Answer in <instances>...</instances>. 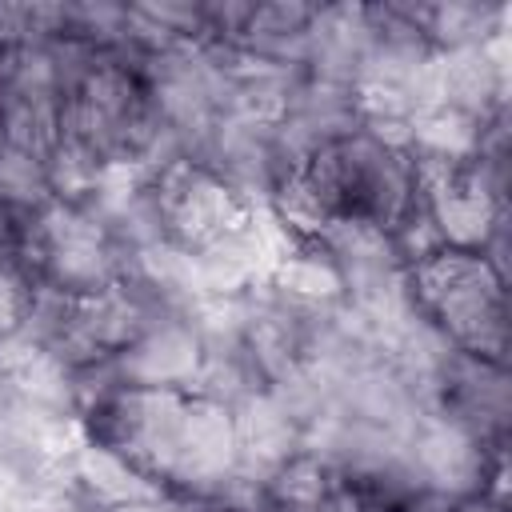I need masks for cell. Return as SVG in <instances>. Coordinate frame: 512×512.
<instances>
[{"mask_svg":"<svg viewBox=\"0 0 512 512\" xmlns=\"http://www.w3.org/2000/svg\"><path fill=\"white\" fill-rule=\"evenodd\" d=\"M80 436L124 456L168 496L208 500L236 472L232 408L180 388L108 384L76 408Z\"/></svg>","mask_w":512,"mask_h":512,"instance_id":"6da1fadb","label":"cell"},{"mask_svg":"<svg viewBox=\"0 0 512 512\" xmlns=\"http://www.w3.org/2000/svg\"><path fill=\"white\" fill-rule=\"evenodd\" d=\"M416 204L412 156L372 132H352L300 168L284 172L268 212L292 236H320L328 224H372L392 232Z\"/></svg>","mask_w":512,"mask_h":512,"instance_id":"7a4b0ae2","label":"cell"},{"mask_svg":"<svg viewBox=\"0 0 512 512\" xmlns=\"http://www.w3.org/2000/svg\"><path fill=\"white\" fill-rule=\"evenodd\" d=\"M412 308L460 352L508 364V280L464 248H440L408 268Z\"/></svg>","mask_w":512,"mask_h":512,"instance_id":"3957f363","label":"cell"},{"mask_svg":"<svg viewBox=\"0 0 512 512\" xmlns=\"http://www.w3.org/2000/svg\"><path fill=\"white\" fill-rule=\"evenodd\" d=\"M12 260L32 284H48L72 296L100 292L128 276V252L92 204L52 200L40 212L16 220Z\"/></svg>","mask_w":512,"mask_h":512,"instance_id":"277c9868","label":"cell"},{"mask_svg":"<svg viewBox=\"0 0 512 512\" xmlns=\"http://www.w3.org/2000/svg\"><path fill=\"white\" fill-rule=\"evenodd\" d=\"M164 244L196 256L204 248H216L244 228H252L260 204H248L240 192H232L220 176H212L196 160H172L144 176Z\"/></svg>","mask_w":512,"mask_h":512,"instance_id":"5b68a950","label":"cell"},{"mask_svg":"<svg viewBox=\"0 0 512 512\" xmlns=\"http://www.w3.org/2000/svg\"><path fill=\"white\" fill-rule=\"evenodd\" d=\"M416 200L428 212L444 248L484 252L492 232L508 220V192L492 188L472 160L412 156Z\"/></svg>","mask_w":512,"mask_h":512,"instance_id":"8992f818","label":"cell"},{"mask_svg":"<svg viewBox=\"0 0 512 512\" xmlns=\"http://www.w3.org/2000/svg\"><path fill=\"white\" fill-rule=\"evenodd\" d=\"M408 464L428 492L448 500H504V452H488L440 412H420L408 432Z\"/></svg>","mask_w":512,"mask_h":512,"instance_id":"52a82bcc","label":"cell"},{"mask_svg":"<svg viewBox=\"0 0 512 512\" xmlns=\"http://www.w3.org/2000/svg\"><path fill=\"white\" fill-rule=\"evenodd\" d=\"M428 412H440L444 420L460 424L488 452H504L508 448V424H512L508 364L452 348L432 376Z\"/></svg>","mask_w":512,"mask_h":512,"instance_id":"ba28073f","label":"cell"},{"mask_svg":"<svg viewBox=\"0 0 512 512\" xmlns=\"http://www.w3.org/2000/svg\"><path fill=\"white\" fill-rule=\"evenodd\" d=\"M364 128L356 92L344 84H324L312 76H300L284 116L272 124V144H276V160L280 172L300 168L308 156H316L320 148L352 136Z\"/></svg>","mask_w":512,"mask_h":512,"instance_id":"9c48e42d","label":"cell"},{"mask_svg":"<svg viewBox=\"0 0 512 512\" xmlns=\"http://www.w3.org/2000/svg\"><path fill=\"white\" fill-rule=\"evenodd\" d=\"M196 164H204L212 176H220L232 192H240L248 204L268 208L276 184H280V160H276V144H272V128L232 116L224 112L208 136L196 144L192 152Z\"/></svg>","mask_w":512,"mask_h":512,"instance_id":"30bf717a","label":"cell"},{"mask_svg":"<svg viewBox=\"0 0 512 512\" xmlns=\"http://www.w3.org/2000/svg\"><path fill=\"white\" fill-rule=\"evenodd\" d=\"M200 336L188 320V312H172L156 320L148 332H140L128 348L104 360L108 376L128 388H180L192 392L200 372Z\"/></svg>","mask_w":512,"mask_h":512,"instance_id":"8fae6325","label":"cell"},{"mask_svg":"<svg viewBox=\"0 0 512 512\" xmlns=\"http://www.w3.org/2000/svg\"><path fill=\"white\" fill-rule=\"evenodd\" d=\"M440 104L488 124L508 112V32L492 36L480 48H460L436 56Z\"/></svg>","mask_w":512,"mask_h":512,"instance_id":"7c38bea8","label":"cell"},{"mask_svg":"<svg viewBox=\"0 0 512 512\" xmlns=\"http://www.w3.org/2000/svg\"><path fill=\"white\" fill-rule=\"evenodd\" d=\"M372 52L368 4H316L304 44V76L352 88Z\"/></svg>","mask_w":512,"mask_h":512,"instance_id":"4fadbf2b","label":"cell"},{"mask_svg":"<svg viewBox=\"0 0 512 512\" xmlns=\"http://www.w3.org/2000/svg\"><path fill=\"white\" fill-rule=\"evenodd\" d=\"M232 420H236V472L240 476H252L264 484L288 456L300 452L304 432L272 388L240 400L232 408Z\"/></svg>","mask_w":512,"mask_h":512,"instance_id":"5bb4252c","label":"cell"},{"mask_svg":"<svg viewBox=\"0 0 512 512\" xmlns=\"http://www.w3.org/2000/svg\"><path fill=\"white\" fill-rule=\"evenodd\" d=\"M400 4L436 56L460 52V48H480L492 36L508 32V20H512L508 4H488V0H436V4L400 0Z\"/></svg>","mask_w":512,"mask_h":512,"instance_id":"9a60e30c","label":"cell"},{"mask_svg":"<svg viewBox=\"0 0 512 512\" xmlns=\"http://www.w3.org/2000/svg\"><path fill=\"white\" fill-rule=\"evenodd\" d=\"M0 376L16 400L76 420V372L64 368L56 356H48L28 336L16 332L0 340Z\"/></svg>","mask_w":512,"mask_h":512,"instance_id":"2e32d148","label":"cell"},{"mask_svg":"<svg viewBox=\"0 0 512 512\" xmlns=\"http://www.w3.org/2000/svg\"><path fill=\"white\" fill-rule=\"evenodd\" d=\"M312 12H316V4H300V0L252 4L244 28L236 32V40L228 48H236L240 56L264 60V64H280V68H300L304 72V44H308Z\"/></svg>","mask_w":512,"mask_h":512,"instance_id":"e0dca14e","label":"cell"},{"mask_svg":"<svg viewBox=\"0 0 512 512\" xmlns=\"http://www.w3.org/2000/svg\"><path fill=\"white\" fill-rule=\"evenodd\" d=\"M72 476H76V488L84 492L92 512H104V508H116V504H132V500L168 496L160 484H152L144 472H136L124 456H116L108 448H96L88 440H80L76 452H72Z\"/></svg>","mask_w":512,"mask_h":512,"instance_id":"ac0fdd59","label":"cell"},{"mask_svg":"<svg viewBox=\"0 0 512 512\" xmlns=\"http://www.w3.org/2000/svg\"><path fill=\"white\" fill-rule=\"evenodd\" d=\"M52 200L56 196L48 184V164L12 144H0V204L12 212V220H24Z\"/></svg>","mask_w":512,"mask_h":512,"instance_id":"d6986e66","label":"cell"},{"mask_svg":"<svg viewBox=\"0 0 512 512\" xmlns=\"http://www.w3.org/2000/svg\"><path fill=\"white\" fill-rule=\"evenodd\" d=\"M128 32V4L116 0H64V32L100 52H120Z\"/></svg>","mask_w":512,"mask_h":512,"instance_id":"ffe728a7","label":"cell"},{"mask_svg":"<svg viewBox=\"0 0 512 512\" xmlns=\"http://www.w3.org/2000/svg\"><path fill=\"white\" fill-rule=\"evenodd\" d=\"M64 32V4H44V0H24L8 4L0 0V56L32 44H48Z\"/></svg>","mask_w":512,"mask_h":512,"instance_id":"44dd1931","label":"cell"},{"mask_svg":"<svg viewBox=\"0 0 512 512\" xmlns=\"http://www.w3.org/2000/svg\"><path fill=\"white\" fill-rule=\"evenodd\" d=\"M28 292H32V280L24 276V268L12 260V252H0V340L20 332Z\"/></svg>","mask_w":512,"mask_h":512,"instance_id":"7402d4cb","label":"cell"},{"mask_svg":"<svg viewBox=\"0 0 512 512\" xmlns=\"http://www.w3.org/2000/svg\"><path fill=\"white\" fill-rule=\"evenodd\" d=\"M104 512H200L192 500L184 496H152V500H132V504H116Z\"/></svg>","mask_w":512,"mask_h":512,"instance_id":"603a6c76","label":"cell"},{"mask_svg":"<svg viewBox=\"0 0 512 512\" xmlns=\"http://www.w3.org/2000/svg\"><path fill=\"white\" fill-rule=\"evenodd\" d=\"M12 240H16V220H12V212L0 204V252H12Z\"/></svg>","mask_w":512,"mask_h":512,"instance_id":"cb8c5ba5","label":"cell"},{"mask_svg":"<svg viewBox=\"0 0 512 512\" xmlns=\"http://www.w3.org/2000/svg\"><path fill=\"white\" fill-rule=\"evenodd\" d=\"M8 400H12V392H8V384H4V376H0V412H4Z\"/></svg>","mask_w":512,"mask_h":512,"instance_id":"d4e9b609","label":"cell"}]
</instances>
